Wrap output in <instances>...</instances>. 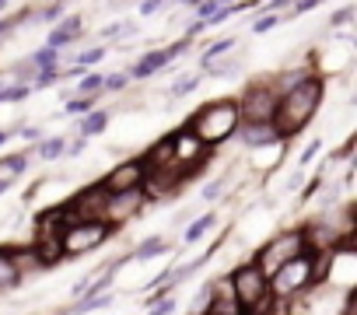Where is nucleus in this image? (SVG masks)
Wrapping results in <instances>:
<instances>
[{"label":"nucleus","instance_id":"obj_1","mask_svg":"<svg viewBox=\"0 0 357 315\" xmlns=\"http://www.w3.org/2000/svg\"><path fill=\"white\" fill-rule=\"evenodd\" d=\"M322 105V81L319 77H305L301 84H294V88H287L284 95H280V102H277V112H273V130H277V137H294V133H301L308 123H312V116H315V109Z\"/></svg>","mask_w":357,"mask_h":315},{"label":"nucleus","instance_id":"obj_2","mask_svg":"<svg viewBox=\"0 0 357 315\" xmlns=\"http://www.w3.org/2000/svg\"><path fill=\"white\" fill-rule=\"evenodd\" d=\"M238 123H242V116H238V102H235V98H221V102L204 105V109L193 116L190 130L211 147V144L228 140V137L238 130Z\"/></svg>","mask_w":357,"mask_h":315},{"label":"nucleus","instance_id":"obj_3","mask_svg":"<svg viewBox=\"0 0 357 315\" xmlns=\"http://www.w3.org/2000/svg\"><path fill=\"white\" fill-rule=\"evenodd\" d=\"M112 228L105 221H74L60 231V249L63 256H84V252H95L102 242H109Z\"/></svg>","mask_w":357,"mask_h":315},{"label":"nucleus","instance_id":"obj_4","mask_svg":"<svg viewBox=\"0 0 357 315\" xmlns=\"http://www.w3.org/2000/svg\"><path fill=\"white\" fill-rule=\"evenodd\" d=\"M165 147H168V162H172V169H178V172H193L204 158L211 154V147L190 130V126H183L178 133H172L168 140H165Z\"/></svg>","mask_w":357,"mask_h":315},{"label":"nucleus","instance_id":"obj_5","mask_svg":"<svg viewBox=\"0 0 357 315\" xmlns=\"http://www.w3.org/2000/svg\"><path fill=\"white\" fill-rule=\"evenodd\" d=\"M301 252H308L305 231H280V235H273L270 245H263V252L256 256V266H259V270L266 273V280H270V273H277L284 263H291V259L301 256Z\"/></svg>","mask_w":357,"mask_h":315},{"label":"nucleus","instance_id":"obj_6","mask_svg":"<svg viewBox=\"0 0 357 315\" xmlns=\"http://www.w3.org/2000/svg\"><path fill=\"white\" fill-rule=\"evenodd\" d=\"M228 280H231V291H235L238 308H259L270 298V280H266V273L256 263H242Z\"/></svg>","mask_w":357,"mask_h":315},{"label":"nucleus","instance_id":"obj_7","mask_svg":"<svg viewBox=\"0 0 357 315\" xmlns=\"http://www.w3.org/2000/svg\"><path fill=\"white\" fill-rule=\"evenodd\" d=\"M312 266H315V256H312V252L294 256V259L284 263L277 273H270V291H273L277 298H291V294H298L301 287L312 284Z\"/></svg>","mask_w":357,"mask_h":315},{"label":"nucleus","instance_id":"obj_8","mask_svg":"<svg viewBox=\"0 0 357 315\" xmlns=\"http://www.w3.org/2000/svg\"><path fill=\"white\" fill-rule=\"evenodd\" d=\"M277 102H280L277 88H273L270 81H259V84H252V88L242 95L238 116H242V123H270L273 112H277Z\"/></svg>","mask_w":357,"mask_h":315},{"label":"nucleus","instance_id":"obj_9","mask_svg":"<svg viewBox=\"0 0 357 315\" xmlns=\"http://www.w3.org/2000/svg\"><path fill=\"white\" fill-rule=\"evenodd\" d=\"M147 197H144V190H126V193H109V200H105V210H102V221L109 224V228H116V224H126L137 210H140V203H144Z\"/></svg>","mask_w":357,"mask_h":315},{"label":"nucleus","instance_id":"obj_10","mask_svg":"<svg viewBox=\"0 0 357 315\" xmlns=\"http://www.w3.org/2000/svg\"><path fill=\"white\" fill-rule=\"evenodd\" d=\"M144 162H123L105 176V193H126V190H140L144 186Z\"/></svg>","mask_w":357,"mask_h":315},{"label":"nucleus","instance_id":"obj_11","mask_svg":"<svg viewBox=\"0 0 357 315\" xmlns=\"http://www.w3.org/2000/svg\"><path fill=\"white\" fill-rule=\"evenodd\" d=\"M32 256L39 259V266H53L63 259V249H60V231H50V228H39V238L32 245Z\"/></svg>","mask_w":357,"mask_h":315},{"label":"nucleus","instance_id":"obj_12","mask_svg":"<svg viewBox=\"0 0 357 315\" xmlns=\"http://www.w3.org/2000/svg\"><path fill=\"white\" fill-rule=\"evenodd\" d=\"M235 133L242 137V144H245V147H266V144L280 140V137H277V130H273V123H238V130H235Z\"/></svg>","mask_w":357,"mask_h":315},{"label":"nucleus","instance_id":"obj_13","mask_svg":"<svg viewBox=\"0 0 357 315\" xmlns=\"http://www.w3.org/2000/svg\"><path fill=\"white\" fill-rule=\"evenodd\" d=\"M168 63H172V60H168V53H165V49H154V53H144V56H140V63H133V67L126 70V77L144 81V77H151V74L165 70Z\"/></svg>","mask_w":357,"mask_h":315},{"label":"nucleus","instance_id":"obj_14","mask_svg":"<svg viewBox=\"0 0 357 315\" xmlns=\"http://www.w3.org/2000/svg\"><path fill=\"white\" fill-rule=\"evenodd\" d=\"M77 32H81V18H67V22H60V25H56V29L50 32L46 46L60 53V49H63L67 43H74V39H77Z\"/></svg>","mask_w":357,"mask_h":315},{"label":"nucleus","instance_id":"obj_15","mask_svg":"<svg viewBox=\"0 0 357 315\" xmlns=\"http://www.w3.org/2000/svg\"><path fill=\"white\" fill-rule=\"evenodd\" d=\"M18 280H22V273H18V266H15V256H11V252H0V294L11 291V287H18Z\"/></svg>","mask_w":357,"mask_h":315},{"label":"nucleus","instance_id":"obj_16","mask_svg":"<svg viewBox=\"0 0 357 315\" xmlns=\"http://www.w3.org/2000/svg\"><path fill=\"white\" fill-rule=\"evenodd\" d=\"M25 165H29L25 154H8V158H0V183H11L15 176H22Z\"/></svg>","mask_w":357,"mask_h":315},{"label":"nucleus","instance_id":"obj_17","mask_svg":"<svg viewBox=\"0 0 357 315\" xmlns=\"http://www.w3.org/2000/svg\"><path fill=\"white\" fill-rule=\"evenodd\" d=\"M109 126V112H88L81 123H77V133L88 140V137H95V133H102Z\"/></svg>","mask_w":357,"mask_h":315},{"label":"nucleus","instance_id":"obj_18","mask_svg":"<svg viewBox=\"0 0 357 315\" xmlns=\"http://www.w3.org/2000/svg\"><path fill=\"white\" fill-rule=\"evenodd\" d=\"M56 60H60V53L50 49V46H43V49H36V53L29 56V63L36 67V74H39V70H56Z\"/></svg>","mask_w":357,"mask_h":315},{"label":"nucleus","instance_id":"obj_19","mask_svg":"<svg viewBox=\"0 0 357 315\" xmlns=\"http://www.w3.org/2000/svg\"><path fill=\"white\" fill-rule=\"evenodd\" d=\"M165 249H168V242H165L161 235H154V238L140 242V245L133 249V256H130V259H151V256H161Z\"/></svg>","mask_w":357,"mask_h":315},{"label":"nucleus","instance_id":"obj_20","mask_svg":"<svg viewBox=\"0 0 357 315\" xmlns=\"http://www.w3.org/2000/svg\"><path fill=\"white\" fill-rule=\"evenodd\" d=\"M63 151H67V137H50V140H43V144H39V154L46 158V162L60 158Z\"/></svg>","mask_w":357,"mask_h":315},{"label":"nucleus","instance_id":"obj_21","mask_svg":"<svg viewBox=\"0 0 357 315\" xmlns=\"http://www.w3.org/2000/svg\"><path fill=\"white\" fill-rule=\"evenodd\" d=\"M197 84H200V74H190V77H178V81L172 84V98H186L190 91H197Z\"/></svg>","mask_w":357,"mask_h":315},{"label":"nucleus","instance_id":"obj_22","mask_svg":"<svg viewBox=\"0 0 357 315\" xmlns=\"http://www.w3.org/2000/svg\"><path fill=\"white\" fill-rule=\"evenodd\" d=\"M77 91H81V98H95V95L102 91V74H88V77L77 84Z\"/></svg>","mask_w":357,"mask_h":315},{"label":"nucleus","instance_id":"obj_23","mask_svg":"<svg viewBox=\"0 0 357 315\" xmlns=\"http://www.w3.org/2000/svg\"><path fill=\"white\" fill-rule=\"evenodd\" d=\"M32 91L29 84H11V88H0V102H25Z\"/></svg>","mask_w":357,"mask_h":315},{"label":"nucleus","instance_id":"obj_24","mask_svg":"<svg viewBox=\"0 0 357 315\" xmlns=\"http://www.w3.org/2000/svg\"><path fill=\"white\" fill-rule=\"evenodd\" d=\"M214 224V214H204L197 224H190V231H186V242H197V238H204V231Z\"/></svg>","mask_w":357,"mask_h":315},{"label":"nucleus","instance_id":"obj_25","mask_svg":"<svg viewBox=\"0 0 357 315\" xmlns=\"http://www.w3.org/2000/svg\"><path fill=\"white\" fill-rule=\"evenodd\" d=\"M231 46H235V39H225V43H214V46H211V49L204 53V67H211V63H214V60H218L221 53H228Z\"/></svg>","mask_w":357,"mask_h":315},{"label":"nucleus","instance_id":"obj_26","mask_svg":"<svg viewBox=\"0 0 357 315\" xmlns=\"http://www.w3.org/2000/svg\"><path fill=\"white\" fill-rule=\"evenodd\" d=\"M102 56H105V49H102V46H95V49H88V53H81V56H77V67H81V70H88V67H91V63H98Z\"/></svg>","mask_w":357,"mask_h":315},{"label":"nucleus","instance_id":"obj_27","mask_svg":"<svg viewBox=\"0 0 357 315\" xmlns=\"http://www.w3.org/2000/svg\"><path fill=\"white\" fill-rule=\"evenodd\" d=\"M126 74H109V77H102V91H119V88H126Z\"/></svg>","mask_w":357,"mask_h":315},{"label":"nucleus","instance_id":"obj_28","mask_svg":"<svg viewBox=\"0 0 357 315\" xmlns=\"http://www.w3.org/2000/svg\"><path fill=\"white\" fill-rule=\"evenodd\" d=\"M63 11H67V0H56V4H50V8H46V11L39 15V18H43V22H56V18H60Z\"/></svg>","mask_w":357,"mask_h":315},{"label":"nucleus","instance_id":"obj_29","mask_svg":"<svg viewBox=\"0 0 357 315\" xmlns=\"http://www.w3.org/2000/svg\"><path fill=\"white\" fill-rule=\"evenodd\" d=\"M277 22H280V18H277V15H266V18H259V22H256V25H252V32H270V29H273V25H277Z\"/></svg>","mask_w":357,"mask_h":315},{"label":"nucleus","instance_id":"obj_30","mask_svg":"<svg viewBox=\"0 0 357 315\" xmlns=\"http://www.w3.org/2000/svg\"><path fill=\"white\" fill-rule=\"evenodd\" d=\"M67 112H91V98H74V102H67Z\"/></svg>","mask_w":357,"mask_h":315},{"label":"nucleus","instance_id":"obj_31","mask_svg":"<svg viewBox=\"0 0 357 315\" xmlns=\"http://www.w3.org/2000/svg\"><path fill=\"white\" fill-rule=\"evenodd\" d=\"M165 8V0H147V4L140 8V15H154V11H161Z\"/></svg>","mask_w":357,"mask_h":315},{"label":"nucleus","instance_id":"obj_32","mask_svg":"<svg viewBox=\"0 0 357 315\" xmlns=\"http://www.w3.org/2000/svg\"><path fill=\"white\" fill-rule=\"evenodd\" d=\"M294 4H298L294 11L301 15V11H312V8H319V4H322V0H294Z\"/></svg>","mask_w":357,"mask_h":315},{"label":"nucleus","instance_id":"obj_33","mask_svg":"<svg viewBox=\"0 0 357 315\" xmlns=\"http://www.w3.org/2000/svg\"><path fill=\"white\" fill-rule=\"evenodd\" d=\"M172 308H175V301H172V298H165V301H161V305H158V308H154L151 315H168Z\"/></svg>","mask_w":357,"mask_h":315},{"label":"nucleus","instance_id":"obj_34","mask_svg":"<svg viewBox=\"0 0 357 315\" xmlns=\"http://www.w3.org/2000/svg\"><path fill=\"white\" fill-rule=\"evenodd\" d=\"M319 147H322V144H319V140H315V144H312V147H308V151H305V154H301V165H308V162H312V158H315V154H319Z\"/></svg>","mask_w":357,"mask_h":315},{"label":"nucleus","instance_id":"obj_35","mask_svg":"<svg viewBox=\"0 0 357 315\" xmlns=\"http://www.w3.org/2000/svg\"><path fill=\"white\" fill-rule=\"evenodd\" d=\"M84 151V137H77V140H70V147L63 151V154H81Z\"/></svg>","mask_w":357,"mask_h":315},{"label":"nucleus","instance_id":"obj_36","mask_svg":"<svg viewBox=\"0 0 357 315\" xmlns=\"http://www.w3.org/2000/svg\"><path fill=\"white\" fill-rule=\"evenodd\" d=\"M350 18H354V11H350V8H347V11H340V15H336V18H333V25H343V22H350Z\"/></svg>","mask_w":357,"mask_h":315},{"label":"nucleus","instance_id":"obj_37","mask_svg":"<svg viewBox=\"0 0 357 315\" xmlns=\"http://www.w3.org/2000/svg\"><path fill=\"white\" fill-rule=\"evenodd\" d=\"M287 4H291V0H270V11L273 8H287Z\"/></svg>","mask_w":357,"mask_h":315},{"label":"nucleus","instance_id":"obj_38","mask_svg":"<svg viewBox=\"0 0 357 315\" xmlns=\"http://www.w3.org/2000/svg\"><path fill=\"white\" fill-rule=\"evenodd\" d=\"M8 137H11V133H4V130H0V144H8Z\"/></svg>","mask_w":357,"mask_h":315},{"label":"nucleus","instance_id":"obj_39","mask_svg":"<svg viewBox=\"0 0 357 315\" xmlns=\"http://www.w3.org/2000/svg\"><path fill=\"white\" fill-rule=\"evenodd\" d=\"M207 315H211V312H207Z\"/></svg>","mask_w":357,"mask_h":315}]
</instances>
